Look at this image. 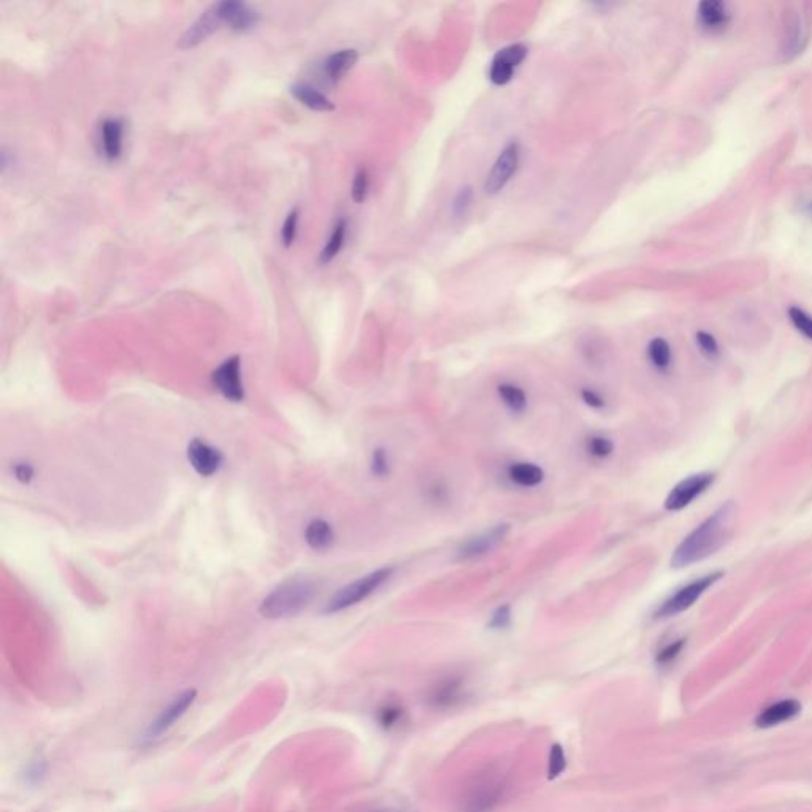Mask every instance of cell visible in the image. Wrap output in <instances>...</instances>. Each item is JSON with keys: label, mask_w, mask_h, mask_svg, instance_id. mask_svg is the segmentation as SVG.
Masks as SVG:
<instances>
[{"label": "cell", "mask_w": 812, "mask_h": 812, "mask_svg": "<svg viewBox=\"0 0 812 812\" xmlns=\"http://www.w3.org/2000/svg\"><path fill=\"white\" fill-rule=\"evenodd\" d=\"M376 719L384 730H397L406 722V709L398 701H385L378 709Z\"/></svg>", "instance_id": "obj_26"}, {"label": "cell", "mask_w": 812, "mask_h": 812, "mask_svg": "<svg viewBox=\"0 0 812 812\" xmlns=\"http://www.w3.org/2000/svg\"><path fill=\"white\" fill-rule=\"evenodd\" d=\"M187 460L195 473L203 478H212L218 475L222 465H224L222 452L200 438H194L187 444Z\"/></svg>", "instance_id": "obj_10"}, {"label": "cell", "mask_w": 812, "mask_h": 812, "mask_svg": "<svg viewBox=\"0 0 812 812\" xmlns=\"http://www.w3.org/2000/svg\"><path fill=\"white\" fill-rule=\"evenodd\" d=\"M15 476L23 483H29L33 478V468L29 463H18L15 465Z\"/></svg>", "instance_id": "obj_38"}, {"label": "cell", "mask_w": 812, "mask_h": 812, "mask_svg": "<svg viewBox=\"0 0 812 812\" xmlns=\"http://www.w3.org/2000/svg\"><path fill=\"white\" fill-rule=\"evenodd\" d=\"M695 341H696V346H698L700 353L708 357V358H715L717 356L720 354V349H719V343L714 338V335L708 334V331H698V334L695 335Z\"/></svg>", "instance_id": "obj_33"}, {"label": "cell", "mask_w": 812, "mask_h": 812, "mask_svg": "<svg viewBox=\"0 0 812 812\" xmlns=\"http://www.w3.org/2000/svg\"><path fill=\"white\" fill-rule=\"evenodd\" d=\"M468 698L466 681L462 674L449 673L438 678L425 692V705L433 710L446 713L463 705Z\"/></svg>", "instance_id": "obj_5"}, {"label": "cell", "mask_w": 812, "mask_h": 812, "mask_svg": "<svg viewBox=\"0 0 812 812\" xmlns=\"http://www.w3.org/2000/svg\"><path fill=\"white\" fill-rule=\"evenodd\" d=\"M497 395L500 402L503 403L505 408L511 412V415H524L529 408V395L527 392L520 388L516 383H500L497 385Z\"/></svg>", "instance_id": "obj_20"}, {"label": "cell", "mask_w": 812, "mask_h": 812, "mask_svg": "<svg viewBox=\"0 0 812 812\" xmlns=\"http://www.w3.org/2000/svg\"><path fill=\"white\" fill-rule=\"evenodd\" d=\"M723 574L725 573L717 570V571L706 574V576H701L698 579L692 581V583L686 584L684 587H681L678 592H674L671 597L666 598L657 608V611H655L654 618L655 619H669V618H674V615L687 611L688 608H692L695 605V601L698 600L709 587H713L717 581L723 578Z\"/></svg>", "instance_id": "obj_6"}, {"label": "cell", "mask_w": 812, "mask_h": 812, "mask_svg": "<svg viewBox=\"0 0 812 812\" xmlns=\"http://www.w3.org/2000/svg\"><path fill=\"white\" fill-rule=\"evenodd\" d=\"M506 479L512 485L520 487V489H534L544 483L546 471L543 466L533 462H525V460H519V462H512L506 466Z\"/></svg>", "instance_id": "obj_16"}, {"label": "cell", "mask_w": 812, "mask_h": 812, "mask_svg": "<svg viewBox=\"0 0 812 812\" xmlns=\"http://www.w3.org/2000/svg\"><path fill=\"white\" fill-rule=\"evenodd\" d=\"M584 451L592 460L605 462L614 454L615 446L609 437L601 435V433H592L584 439Z\"/></svg>", "instance_id": "obj_25"}, {"label": "cell", "mask_w": 812, "mask_h": 812, "mask_svg": "<svg viewBox=\"0 0 812 812\" xmlns=\"http://www.w3.org/2000/svg\"><path fill=\"white\" fill-rule=\"evenodd\" d=\"M527 46L522 43H514L500 50L492 59L489 70V78L493 84L505 86L510 83L514 75V70L522 64L527 57Z\"/></svg>", "instance_id": "obj_12"}, {"label": "cell", "mask_w": 812, "mask_h": 812, "mask_svg": "<svg viewBox=\"0 0 812 812\" xmlns=\"http://www.w3.org/2000/svg\"><path fill=\"white\" fill-rule=\"evenodd\" d=\"M297 226H299V209H292V212L287 214L286 221H284L281 230V238L286 248L292 246L297 235Z\"/></svg>", "instance_id": "obj_35"}, {"label": "cell", "mask_w": 812, "mask_h": 812, "mask_svg": "<svg viewBox=\"0 0 812 812\" xmlns=\"http://www.w3.org/2000/svg\"><path fill=\"white\" fill-rule=\"evenodd\" d=\"M392 462L390 456L385 448H376L370 457V471L378 479H384L390 475Z\"/></svg>", "instance_id": "obj_28"}, {"label": "cell", "mask_w": 812, "mask_h": 812, "mask_svg": "<svg viewBox=\"0 0 812 812\" xmlns=\"http://www.w3.org/2000/svg\"><path fill=\"white\" fill-rule=\"evenodd\" d=\"M512 624V609L511 605H500L495 609H493L489 620H487V628L489 630H506V628H510Z\"/></svg>", "instance_id": "obj_29"}, {"label": "cell", "mask_w": 812, "mask_h": 812, "mask_svg": "<svg viewBox=\"0 0 812 812\" xmlns=\"http://www.w3.org/2000/svg\"><path fill=\"white\" fill-rule=\"evenodd\" d=\"M290 92L294 94V97L302 102L303 105H307L308 108L314 111H331L335 110V105L331 104V102L324 96L322 92H319L317 89H314L313 86L309 84H295L290 87Z\"/></svg>", "instance_id": "obj_23"}, {"label": "cell", "mask_w": 812, "mask_h": 812, "mask_svg": "<svg viewBox=\"0 0 812 812\" xmlns=\"http://www.w3.org/2000/svg\"><path fill=\"white\" fill-rule=\"evenodd\" d=\"M222 24H226V21L221 10V4H214L209 6L205 13H202V16L197 21L182 33L178 46L181 50L194 48V46L205 42V40L212 35L213 32L218 31Z\"/></svg>", "instance_id": "obj_13"}, {"label": "cell", "mask_w": 812, "mask_h": 812, "mask_svg": "<svg viewBox=\"0 0 812 812\" xmlns=\"http://www.w3.org/2000/svg\"><path fill=\"white\" fill-rule=\"evenodd\" d=\"M800 709L801 706L796 700L777 701L774 705H771L767 709L762 710L760 715L757 717V725L763 728L779 725L782 722L794 719V717L800 713Z\"/></svg>", "instance_id": "obj_19"}, {"label": "cell", "mask_w": 812, "mask_h": 812, "mask_svg": "<svg viewBox=\"0 0 812 812\" xmlns=\"http://www.w3.org/2000/svg\"><path fill=\"white\" fill-rule=\"evenodd\" d=\"M304 541L313 551H329L335 543V530L326 519H313L304 527Z\"/></svg>", "instance_id": "obj_18"}, {"label": "cell", "mask_w": 812, "mask_h": 812, "mask_svg": "<svg viewBox=\"0 0 812 812\" xmlns=\"http://www.w3.org/2000/svg\"><path fill=\"white\" fill-rule=\"evenodd\" d=\"M789 319L791 322V326L800 331L803 336H806L808 340H812V316L809 313H806V311L798 307H790Z\"/></svg>", "instance_id": "obj_31"}, {"label": "cell", "mask_w": 812, "mask_h": 812, "mask_svg": "<svg viewBox=\"0 0 812 812\" xmlns=\"http://www.w3.org/2000/svg\"><path fill=\"white\" fill-rule=\"evenodd\" d=\"M316 595V584L307 578H294L275 587L262 600L259 613L262 618L278 620L300 614Z\"/></svg>", "instance_id": "obj_3"}, {"label": "cell", "mask_w": 812, "mask_h": 812, "mask_svg": "<svg viewBox=\"0 0 812 812\" xmlns=\"http://www.w3.org/2000/svg\"><path fill=\"white\" fill-rule=\"evenodd\" d=\"M370 812H402V811H397V809H375V811H370Z\"/></svg>", "instance_id": "obj_39"}, {"label": "cell", "mask_w": 812, "mask_h": 812, "mask_svg": "<svg viewBox=\"0 0 812 812\" xmlns=\"http://www.w3.org/2000/svg\"><path fill=\"white\" fill-rule=\"evenodd\" d=\"M212 381L226 400L234 403L245 400V385H243L241 362L238 356H234L222 362L213 371Z\"/></svg>", "instance_id": "obj_9"}, {"label": "cell", "mask_w": 812, "mask_h": 812, "mask_svg": "<svg viewBox=\"0 0 812 812\" xmlns=\"http://www.w3.org/2000/svg\"><path fill=\"white\" fill-rule=\"evenodd\" d=\"M510 530H511V525L506 524V522H502V524L492 525L490 529L478 533V534H475V537L466 538L457 547V551H456L457 560L471 561V560H478L481 557H485L487 554L493 552L500 544L503 543L508 534H510Z\"/></svg>", "instance_id": "obj_7"}, {"label": "cell", "mask_w": 812, "mask_h": 812, "mask_svg": "<svg viewBox=\"0 0 812 812\" xmlns=\"http://www.w3.org/2000/svg\"><path fill=\"white\" fill-rule=\"evenodd\" d=\"M737 508L733 502H727L719 510L690 532L676 547L671 564L673 568H684L705 560L722 549L735 532Z\"/></svg>", "instance_id": "obj_1"}, {"label": "cell", "mask_w": 812, "mask_h": 812, "mask_svg": "<svg viewBox=\"0 0 812 812\" xmlns=\"http://www.w3.org/2000/svg\"><path fill=\"white\" fill-rule=\"evenodd\" d=\"M811 209H812V207H811Z\"/></svg>", "instance_id": "obj_40"}, {"label": "cell", "mask_w": 812, "mask_h": 812, "mask_svg": "<svg viewBox=\"0 0 812 812\" xmlns=\"http://www.w3.org/2000/svg\"><path fill=\"white\" fill-rule=\"evenodd\" d=\"M684 646H686V640H682V638L671 641L669 644L663 646L657 652V655H655V662H657L660 666L669 665V663H673L676 659L679 657Z\"/></svg>", "instance_id": "obj_32"}, {"label": "cell", "mask_w": 812, "mask_h": 812, "mask_svg": "<svg viewBox=\"0 0 812 812\" xmlns=\"http://www.w3.org/2000/svg\"><path fill=\"white\" fill-rule=\"evenodd\" d=\"M394 573H395L394 566H383L368 574H365L362 578L353 581V583L346 584L344 587H341L340 591H336L334 593V597L327 601L326 608H324V613L336 614L344 611V609H349L358 603H362V601L370 598L371 595H375L380 591L385 583H389L392 576H394Z\"/></svg>", "instance_id": "obj_4"}, {"label": "cell", "mask_w": 812, "mask_h": 812, "mask_svg": "<svg viewBox=\"0 0 812 812\" xmlns=\"http://www.w3.org/2000/svg\"><path fill=\"white\" fill-rule=\"evenodd\" d=\"M519 159H520V148L517 141H512V143L508 145L505 150L500 153L498 159L495 160V164H493L490 173L487 175V180H485V192L487 194H498L502 189L508 185V181L511 180V177L517 170V165H519Z\"/></svg>", "instance_id": "obj_11"}, {"label": "cell", "mask_w": 812, "mask_h": 812, "mask_svg": "<svg viewBox=\"0 0 812 812\" xmlns=\"http://www.w3.org/2000/svg\"><path fill=\"white\" fill-rule=\"evenodd\" d=\"M714 473H696L676 484L665 498L666 511H681L701 497L714 483Z\"/></svg>", "instance_id": "obj_8"}, {"label": "cell", "mask_w": 812, "mask_h": 812, "mask_svg": "<svg viewBox=\"0 0 812 812\" xmlns=\"http://www.w3.org/2000/svg\"><path fill=\"white\" fill-rule=\"evenodd\" d=\"M102 145L104 153L108 159H118L123 151V133L124 124L119 119H105L102 123Z\"/></svg>", "instance_id": "obj_21"}, {"label": "cell", "mask_w": 812, "mask_h": 812, "mask_svg": "<svg viewBox=\"0 0 812 812\" xmlns=\"http://www.w3.org/2000/svg\"><path fill=\"white\" fill-rule=\"evenodd\" d=\"M471 197H473L471 187L460 189L459 194L456 195L454 203H452V212H454L457 218H460V216H463L466 213V209H468L470 203H471Z\"/></svg>", "instance_id": "obj_37"}, {"label": "cell", "mask_w": 812, "mask_h": 812, "mask_svg": "<svg viewBox=\"0 0 812 812\" xmlns=\"http://www.w3.org/2000/svg\"><path fill=\"white\" fill-rule=\"evenodd\" d=\"M647 358L652 367L659 371L669 370L673 363V351L665 338H654L647 344Z\"/></svg>", "instance_id": "obj_24"}, {"label": "cell", "mask_w": 812, "mask_h": 812, "mask_svg": "<svg viewBox=\"0 0 812 812\" xmlns=\"http://www.w3.org/2000/svg\"><path fill=\"white\" fill-rule=\"evenodd\" d=\"M511 789L506 771L489 764L468 777L457 796V812H495Z\"/></svg>", "instance_id": "obj_2"}, {"label": "cell", "mask_w": 812, "mask_h": 812, "mask_svg": "<svg viewBox=\"0 0 812 812\" xmlns=\"http://www.w3.org/2000/svg\"><path fill=\"white\" fill-rule=\"evenodd\" d=\"M565 769H566L565 750L560 744H554L549 750V759H547V776H549V779H556V777H559Z\"/></svg>", "instance_id": "obj_30"}, {"label": "cell", "mask_w": 812, "mask_h": 812, "mask_svg": "<svg viewBox=\"0 0 812 812\" xmlns=\"http://www.w3.org/2000/svg\"><path fill=\"white\" fill-rule=\"evenodd\" d=\"M219 4L222 15H224L226 26H229L230 29L245 32L253 29V27L259 23V13L245 2L227 0V2H219Z\"/></svg>", "instance_id": "obj_17"}, {"label": "cell", "mask_w": 812, "mask_h": 812, "mask_svg": "<svg viewBox=\"0 0 812 812\" xmlns=\"http://www.w3.org/2000/svg\"><path fill=\"white\" fill-rule=\"evenodd\" d=\"M344 238H346V222L340 221L334 227V232H331L329 241L326 243V246H324V249H322L321 257H319L321 263H329L335 259L338 253L341 251V248L344 245Z\"/></svg>", "instance_id": "obj_27"}, {"label": "cell", "mask_w": 812, "mask_h": 812, "mask_svg": "<svg viewBox=\"0 0 812 812\" xmlns=\"http://www.w3.org/2000/svg\"><path fill=\"white\" fill-rule=\"evenodd\" d=\"M698 24L708 32H722L732 21V11L722 0H703L696 9Z\"/></svg>", "instance_id": "obj_15"}, {"label": "cell", "mask_w": 812, "mask_h": 812, "mask_svg": "<svg viewBox=\"0 0 812 812\" xmlns=\"http://www.w3.org/2000/svg\"><path fill=\"white\" fill-rule=\"evenodd\" d=\"M358 54L356 50H341L331 54L327 57L326 64H324V72L329 77L331 83H338L346 73L353 69L357 62Z\"/></svg>", "instance_id": "obj_22"}, {"label": "cell", "mask_w": 812, "mask_h": 812, "mask_svg": "<svg viewBox=\"0 0 812 812\" xmlns=\"http://www.w3.org/2000/svg\"><path fill=\"white\" fill-rule=\"evenodd\" d=\"M579 395H581V400L584 402V405L588 406V408H591V410H595V411L605 410L606 405H608L606 397H605L603 394H601V392L595 390V389H591V388L581 389V394H579Z\"/></svg>", "instance_id": "obj_36"}, {"label": "cell", "mask_w": 812, "mask_h": 812, "mask_svg": "<svg viewBox=\"0 0 812 812\" xmlns=\"http://www.w3.org/2000/svg\"><path fill=\"white\" fill-rule=\"evenodd\" d=\"M195 696H197V692H195L194 688L185 690V692L180 693L170 705L162 710L158 719L151 723V727L148 728L146 740L153 741L160 735H164L168 728H172L175 725V722L180 720L181 717L186 714V710L192 706Z\"/></svg>", "instance_id": "obj_14"}, {"label": "cell", "mask_w": 812, "mask_h": 812, "mask_svg": "<svg viewBox=\"0 0 812 812\" xmlns=\"http://www.w3.org/2000/svg\"><path fill=\"white\" fill-rule=\"evenodd\" d=\"M368 185H370V180H368L367 170H365V168H358V172L356 173L354 181H353V189H351V195H353V200L356 203H362L365 199H367Z\"/></svg>", "instance_id": "obj_34"}]
</instances>
